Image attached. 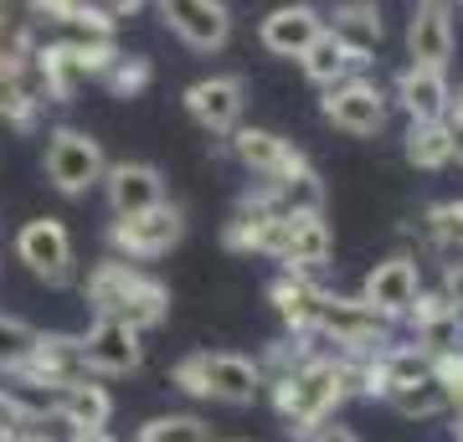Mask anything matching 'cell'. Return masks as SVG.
Here are the masks:
<instances>
[{"label":"cell","mask_w":463,"mask_h":442,"mask_svg":"<svg viewBox=\"0 0 463 442\" xmlns=\"http://www.w3.org/2000/svg\"><path fill=\"white\" fill-rule=\"evenodd\" d=\"M304 442H361V437H355L350 427H340V422H325V427H315Z\"/></svg>","instance_id":"obj_36"},{"label":"cell","mask_w":463,"mask_h":442,"mask_svg":"<svg viewBox=\"0 0 463 442\" xmlns=\"http://www.w3.org/2000/svg\"><path fill=\"white\" fill-rule=\"evenodd\" d=\"M185 237V212L181 206H149V212H134V216H118L109 227V247H114L124 262H149V258H165L170 247H181Z\"/></svg>","instance_id":"obj_6"},{"label":"cell","mask_w":463,"mask_h":442,"mask_svg":"<svg viewBox=\"0 0 463 442\" xmlns=\"http://www.w3.org/2000/svg\"><path fill=\"white\" fill-rule=\"evenodd\" d=\"M93 5H99V11H109V16H124V11H134V5H139V0H93Z\"/></svg>","instance_id":"obj_37"},{"label":"cell","mask_w":463,"mask_h":442,"mask_svg":"<svg viewBox=\"0 0 463 442\" xmlns=\"http://www.w3.org/2000/svg\"><path fill=\"white\" fill-rule=\"evenodd\" d=\"M402 319L412 324V344L422 355H443V350H458L463 344V314L443 294H417L412 309L402 314Z\"/></svg>","instance_id":"obj_19"},{"label":"cell","mask_w":463,"mask_h":442,"mask_svg":"<svg viewBox=\"0 0 463 442\" xmlns=\"http://www.w3.org/2000/svg\"><path fill=\"white\" fill-rule=\"evenodd\" d=\"M242 108H248V88L237 72H216V78H201L185 88V114L206 134H232L242 124Z\"/></svg>","instance_id":"obj_13"},{"label":"cell","mask_w":463,"mask_h":442,"mask_svg":"<svg viewBox=\"0 0 463 442\" xmlns=\"http://www.w3.org/2000/svg\"><path fill=\"white\" fill-rule=\"evenodd\" d=\"M361 365V396H376V401H392L397 391H407L412 381L428 376L432 355H422L417 344H386L376 355H365Z\"/></svg>","instance_id":"obj_16"},{"label":"cell","mask_w":463,"mask_h":442,"mask_svg":"<svg viewBox=\"0 0 463 442\" xmlns=\"http://www.w3.org/2000/svg\"><path fill=\"white\" fill-rule=\"evenodd\" d=\"M134 442H216V427L201 422L196 411H165V417H149Z\"/></svg>","instance_id":"obj_27"},{"label":"cell","mask_w":463,"mask_h":442,"mask_svg":"<svg viewBox=\"0 0 463 442\" xmlns=\"http://www.w3.org/2000/svg\"><path fill=\"white\" fill-rule=\"evenodd\" d=\"M392 407H397L402 417H412V422H428V417L448 411V396H443V386H438L432 376H422V381H412L407 391L392 396Z\"/></svg>","instance_id":"obj_30"},{"label":"cell","mask_w":463,"mask_h":442,"mask_svg":"<svg viewBox=\"0 0 463 442\" xmlns=\"http://www.w3.org/2000/svg\"><path fill=\"white\" fill-rule=\"evenodd\" d=\"M83 294L99 319H124L139 334L165 324V314H170V288L160 278H149L139 262H124V258H103L88 273Z\"/></svg>","instance_id":"obj_2"},{"label":"cell","mask_w":463,"mask_h":442,"mask_svg":"<svg viewBox=\"0 0 463 442\" xmlns=\"http://www.w3.org/2000/svg\"><path fill=\"white\" fill-rule=\"evenodd\" d=\"M417 294H422V268H417V258H407V252L381 258L361 283V298L381 314V319H402V314L412 309Z\"/></svg>","instance_id":"obj_15"},{"label":"cell","mask_w":463,"mask_h":442,"mask_svg":"<svg viewBox=\"0 0 463 442\" xmlns=\"http://www.w3.org/2000/svg\"><path fill=\"white\" fill-rule=\"evenodd\" d=\"M319 114H325V124H335L340 134L365 139V134H376L381 124H386V114H392V93H386L381 82H371L365 72H355V78L325 88Z\"/></svg>","instance_id":"obj_7"},{"label":"cell","mask_w":463,"mask_h":442,"mask_svg":"<svg viewBox=\"0 0 463 442\" xmlns=\"http://www.w3.org/2000/svg\"><path fill=\"white\" fill-rule=\"evenodd\" d=\"M78 5H83V0H32V16H36V21H57V26H67V21L78 16Z\"/></svg>","instance_id":"obj_34"},{"label":"cell","mask_w":463,"mask_h":442,"mask_svg":"<svg viewBox=\"0 0 463 442\" xmlns=\"http://www.w3.org/2000/svg\"><path fill=\"white\" fill-rule=\"evenodd\" d=\"M315 334L319 340H335L345 361H365L392 344V319H381L361 294L355 298H340V294H325L319 298V314H315Z\"/></svg>","instance_id":"obj_4"},{"label":"cell","mask_w":463,"mask_h":442,"mask_svg":"<svg viewBox=\"0 0 463 442\" xmlns=\"http://www.w3.org/2000/svg\"><path fill=\"white\" fill-rule=\"evenodd\" d=\"M422 231L438 252H463V196L453 201H438L422 212Z\"/></svg>","instance_id":"obj_28"},{"label":"cell","mask_w":463,"mask_h":442,"mask_svg":"<svg viewBox=\"0 0 463 442\" xmlns=\"http://www.w3.org/2000/svg\"><path fill=\"white\" fill-rule=\"evenodd\" d=\"M325 32L340 36L350 52H361V57L376 62V47H381V36H386V21H381L376 0H340V5H335V21L325 26Z\"/></svg>","instance_id":"obj_25"},{"label":"cell","mask_w":463,"mask_h":442,"mask_svg":"<svg viewBox=\"0 0 463 442\" xmlns=\"http://www.w3.org/2000/svg\"><path fill=\"white\" fill-rule=\"evenodd\" d=\"M392 103H402L407 118H448V108H453L448 72H438V67H402L397 82H392Z\"/></svg>","instance_id":"obj_21"},{"label":"cell","mask_w":463,"mask_h":442,"mask_svg":"<svg viewBox=\"0 0 463 442\" xmlns=\"http://www.w3.org/2000/svg\"><path fill=\"white\" fill-rule=\"evenodd\" d=\"M78 350H83L88 376H134L145 365L139 329H129L124 319H93V329L78 334Z\"/></svg>","instance_id":"obj_11"},{"label":"cell","mask_w":463,"mask_h":442,"mask_svg":"<svg viewBox=\"0 0 463 442\" xmlns=\"http://www.w3.org/2000/svg\"><path fill=\"white\" fill-rule=\"evenodd\" d=\"M453 42H458V32H453V5L448 0H422L412 11V21H407V57H412V67H438V72H448Z\"/></svg>","instance_id":"obj_17"},{"label":"cell","mask_w":463,"mask_h":442,"mask_svg":"<svg viewBox=\"0 0 463 442\" xmlns=\"http://www.w3.org/2000/svg\"><path fill=\"white\" fill-rule=\"evenodd\" d=\"M36 340H42L36 324H26L16 314H0V371H16V365L36 350Z\"/></svg>","instance_id":"obj_31"},{"label":"cell","mask_w":463,"mask_h":442,"mask_svg":"<svg viewBox=\"0 0 463 442\" xmlns=\"http://www.w3.org/2000/svg\"><path fill=\"white\" fill-rule=\"evenodd\" d=\"M453 160H458V165H463V129H458V155H453Z\"/></svg>","instance_id":"obj_41"},{"label":"cell","mask_w":463,"mask_h":442,"mask_svg":"<svg viewBox=\"0 0 463 442\" xmlns=\"http://www.w3.org/2000/svg\"><path fill=\"white\" fill-rule=\"evenodd\" d=\"M232 155H237V165L242 170H252L258 181H288V175H298L304 170V149L294 145V139H283V134H273V129H232Z\"/></svg>","instance_id":"obj_12"},{"label":"cell","mask_w":463,"mask_h":442,"mask_svg":"<svg viewBox=\"0 0 463 442\" xmlns=\"http://www.w3.org/2000/svg\"><path fill=\"white\" fill-rule=\"evenodd\" d=\"M335 252V231L325 221V212H283V237H279V258L283 273H315L325 268Z\"/></svg>","instance_id":"obj_14"},{"label":"cell","mask_w":463,"mask_h":442,"mask_svg":"<svg viewBox=\"0 0 463 442\" xmlns=\"http://www.w3.org/2000/svg\"><path fill=\"white\" fill-rule=\"evenodd\" d=\"M72 442H114V437H109L103 427H78V432H72Z\"/></svg>","instance_id":"obj_38"},{"label":"cell","mask_w":463,"mask_h":442,"mask_svg":"<svg viewBox=\"0 0 463 442\" xmlns=\"http://www.w3.org/2000/svg\"><path fill=\"white\" fill-rule=\"evenodd\" d=\"M21 427H32V417L16 407V396L11 391H0V442H16Z\"/></svg>","instance_id":"obj_33"},{"label":"cell","mask_w":463,"mask_h":442,"mask_svg":"<svg viewBox=\"0 0 463 442\" xmlns=\"http://www.w3.org/2000/svg\"><path fill=\"white\" fill-rule=\"evenodd\" d=\"M438 294H443L448 304H453V309L463 314V258H458V262H448V268H443V288H438Z\"/></svg>","instance_id":"obj_35"},{"label":"cell","mask_w":463,"mask_h":442,"mask_svg":"<svg viewBox=\"0 0 463 442\" xmlns=\"http://www.w3.org/2000/svg\"><path fill=\"white\" fill-rule=\"evenodd\" d=\"M361 391V365L335 361V355H309L304 365H294L288 376L273 381V407H279L283 427L294 437H309L315 427H325L350 396Z\"/></svg>","instance_id":"obj_1"},{"label":"cell","mask_w":463,"mask_h":442,"mask_svg":"<svg viewBox=\"0 0 463 442\" xmlns=\"http://www.w3.org/2000/svg\"><path fill=\"white\" fill-rule=\"evenodd\" d=\"M319 32H325L319 11L309 0H294V5H273V11H268L263 26H258V42H263L273 57H298Z\"/></svg>","instance_id":"obj_20"},{"label":"cell","mask_w":463,"mask_h":442,"mask_svg":"<svg viewBox=\"0 0 463 442\" xmlns=\"http://www.w3.org/2000/svg\"><path fill=\"white\" fill-rule=\"evenodd\" d=\"M16 258L26 262V273L42 278L47 288L72 283V268H78V258H72V231H67L57 216H36V221H26V227L16 231Z\"/></svg>","instance_id":"obj_9"},{"label":"cell","mask_w":463,"mask_h":442,"mask_svg":"<svg viewBox=\"0 0 463 442\" xmlns=\"http://www.w3.org/2000/svg\"><path fill=\"white\" fill-rule=\"evenodd\" d=\"M155 11H160V21H165L191 52H201V57L222 52L227 36H232L227 0H155Z\"/></svg>","instance_id":"obj_10"},{"label":"cell","mask_w":463,"mask_h":442,"mask_svg":"<svg viewBox=\"0 0 463 442\" xmlns=\"http://www.w3.org/2000/svg\"><path fill=\"white\" fill-rule=\"evenodd\" d=\"M16 442H57V437H52V432H21Z\"/></svg>","instance_id":"obj_40"},{"label":"cell","mask_w":463,"mask_h":442,"mask_svg":"<svg viewBox=\"0 0 463 442\" xmlns=\"http://www.w3.org/2000/svg\"><path fill=\"white\" fill-rule=\"evenodd\" d=\"M448 124H453V129H463V88L453 93V108H448Z\"/></svg>","instance_id":"obj_39"},{"label":"cell","mask_w":463,"mask_h":442,"mask_svg":"<svg viewBox=\"0 0 463 442\" xmlns=\"http://www.w3.org/2000/svg\"><path fill=\"white\" fill-rule=\"evenodd\" d=\"M268 298H273V309H279V319H283L288 334L315 340V314H319L325 288H319L309 273H279V278L268 283Z\"/></svg>","instance_id":"obj_22"},{"label":"cell","mask_w":463,"mask_h":442,"mask_svg":"<svg viewBox=\"0 0 463 442\" xmlns=\"http://www.w3.org/2000/svg\"><path fill=\"white\" fill-rule=\"evenodd\" d=\"M57 417H62L72 432H78V427H109V417H114V396L103 391L99 381L78 376L72 386L57 391Z\"/></svg>","instance_id":"obj_26"},{"label":"cell","mask_w":463,"mask_h":442,"mask_svg":"<svg viewBox=\"0 0 463 442\" xmlns=\"http://www.w3.org/2000/svg\"><path fill=\"white\" fill-rule=\"evenodd\" d=\"M99 78L109 82V93H114V99H139V93L149 88V78H155V67H149V57H124V52H118Z\"/></svg>","instance_id":"obj_29"},{"label":"cell","mask_w":463,"mask_h":442,"mask_svg":"<svg viewBox=\"0 0 463 442\" xmlns=\"http://www.w3.org/2000/svg\"><path fill=\"white\" fill-rule=\"evenodd\" d=\"M103 196H109V212L114 216H134V212H149L165 201V175L145 160H118L103 170Z\"/></svg>","instance_id":"obj_18"},{"label":"cell","mask_w":463,"mask_h":442,"mask_svg":"<svg viewBox=\"0 0 463 442\" xmlns=\"http://www.w3.org/2000/svg\"><path fill=\"white\" fill-rule=\"evenodd\" d=\"M298 67H304V78L319 82V88H330V82H345L355 78V72H365L371 67V57H361V52H350L340 36L330 32H319L309 47L298 52Z\"/></svg>","instance_id":"obj_23"},{"label":"cell","mask_w":463,"mask_h":442,"mask_svg":"<svg viewBox=\"0 0 463 442\" xmlns=\"http://www.w3.org/2000/svg\"><path fill=\"white\" fill-rule=\"evenodd\" d=\"M114 57H118V52H114ZM114 57H99V52L78 47V42H67V36H62V42L36 47L32 52V67H36V82H42V99H47V103L78 99V88H83L88 78H99Z\"/></svg>","instance_id":"obj_8"},{"label":"cell","mask_w":463,"mask_h":442,"mask_svg":"<svg viewBox=\"0 0 463 442\" xmlns=\"http://www.w3.org/2000/svg\"><path fill=\"white\" fill-rule=\"evenodd\" d=\"M42 170H47V181L62 191V196H88L93 185L103 181V170H109V160H103V145L93 139V134L83 129H52L47 134V155H42Z\"/></svg>","instance_id":"obj_5"},{"label":"cell","mask_w":463,"mask_h":442,"mask_svg":"<svg viewBox=\"0 0 463 442\" xmlns=\"http://www.w3.org/2000/svg\"><path fill=\"white\" fill-rule=\"evenodd\" d=\"M170 381L181 386L185 396H201V401H222V407H252L258 391H263V365L248 361V355H232V350H191L170 365Z\"/></svg>","instance_id":"obj_3"},{"label":"cell","mask_w":463,"mask_h":442,"mask_svg":"<svg viewBox=\"0 0 463 442\" xmlns=\"http://www.w3.org/2000/svg\"><path fill=\"white\" fill-rule=\"evenodd\" d=\"M428 376L443 386L448 407H463V344H458V350H443V355H432Z\"/></svg>","instance_id":"obj_32"},{"label":"cell","mask_w":463,"mask_h":442,"mask_svg":"<svg viewBox=\"0 0 463 442\" xmlns=\"http://www.w3.org/2000/svg\"><path fill=\"white\" fill-rule=\"evenodd\" d=\"M402 155L417 170H448L453 155H458V129L448 118H412L407 139H402Z\"/></svg>","instance_id":"obj_24"}]
</instances>
